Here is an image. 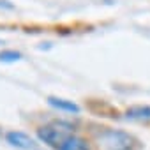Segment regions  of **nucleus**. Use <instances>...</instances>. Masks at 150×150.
<instances>
[{"mask_svg": "<svg viewBox=\"0 0 150 150\" xmlns=\"http://www.w3.org/2000/svg\"><path fill=\"white\" fill-rule=\"evenodd\" d=\"M97 143L104 150H132L136 141L125 131L104 129V131H101L97 134Z\"/></svg>", "mask_w": 150, "mask_h": 150, "instance_id": "f257e3e1", "label": "nucleus"}, {"mask_svg": "<svg viewBox=\"0 0 150 150\" xmlns=\"http://www.w3.org/2000/svg\"><path fill=\"white\" fill-rule=\"evenodd\" d=\"M125 118L129 120H138V122H148L150 120V106L139 104V106H131L125 110Z\"/></svg>", "mask_w": 150, "mask_h": 150, "instance_id": "39448f33", "label": "nucleus"}, {"mask_svg": "<svg viewBox=\"0 0 150 150\" xmlns=\"http://www.w3.org/2000/svg\"><path fill=\"white\" fill-rule=\"evenodd\" d=\"M48 104L53 106L58 111H65V113H72V115H78L81 111V108L76 103H72L69 99H62V97H55V96H50L48 97Z\"/></svg>", "mask_w": 150, "mask_h": 150, "instance_id": "20e7f679", "label": "nucleus"}, {"mask_svg": "<svg viewBox=\"0 0 150 150\" xmlns=\"http://www.w3.org/2000/svg\"><path fill=\"white\" fill-rule=\"evenodd\" d=\"M6 141L18 150H42L41 145L32 136H28L21 131H9L6 134Z\"/></svg>", "mask_w": 150, "mask_h": 150, "instance_id": "7ed1b4c3", "label": "nucleus"}, {"mask_svg": "<svg viewBox=\"0 0 150 150\" xmlns=\"http://www.w3.org/2000/svg\"><path fill=\"white\" fill-rule=\"evenodd\" d=\"M71 129H62V124H55V125H44L41 129H37V138L39 141H42L44 145L60 150V146L64 145V141L67 139V136Z\"/></svg>", "mask_w": 150, "mask_h": 150, "instance_id": "f03ea898", "label": "nucleus"}, {"mask_svg": "<svg viewBox=\"0 0 150 150\" xmlns=\"http://www.w3.org/2000/svg\"><path fill=\"white\" fill-rule=\"evenodd\" d=\"M60 150H90V146L83 138H80L76 134H69L67 139L64 141V145L60 146Z\"/></svg>", "mask_w": 150, "mask_h": 150, "instance_id": "423d86ee", "label": "nucleus"}, {"mask_svg": "<svg viewBox=\"0 0 150 150\" xmlns=\"http://www.w3.org/2000/svg\"><path fill=\"white\" fill-rule=\"evenodd\" d=\"M0 9H14V6L9 0H0Z\"/></svg>", "mask_w": 150, "mask_h": 150, "instance_id": "6e6552de", "label": "nucleus"}, {"mask_svg": "<svg viewBox=\"0 0 150 150\" xmlns=\"http://www.w3.org/2000/svg\"><path fill=\"white\" fill-rule=\"evenodd\" d=\"M18 60H21V53L16 51V50H2L0 51V62L13 64V62H18Z\"/></svg>", "mask_w": 150, "mask_h": 150, "instance_id": "0eeeda50", "label": "nucleus"}]
</instances>
